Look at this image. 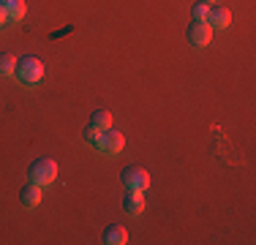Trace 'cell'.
Returning <instances> with one entry per match:
<instances>
[{"label":"cell","instance_id":"obj_3","mask_svg":"<svg viewBox=\"0 0 256 245\" xmlns=\"http://www.w3.org/2000/svg\"><path fill=\"white\" fill-rule=\"evenodd\" d=\"M126 139L120 131H114V128H106V131L98 134V139H96V147H98L101 152H106V156H118L120 150H123Z\"/></svg>","mask_w":256,"mask_h":245},{"label":"cell","instance_id":"obj_8","mask_svg":"<svg viewBox=\"0 0 256 245\" xmlns=\"http://www.w3.org/2000/svg\"><path fill=\"white\" fill-rule=\"evenodd\" d=\"M126 240H128V232L120 224H109L104 229V237H101V242H106V245H123Z\"/></svg>","mask_w":256,"mask_h":245},{"label":"cell","instance_id":"obj_2","mask_svg":"<svg viewBox=\"0 0 256 245\" xmlns=\"http://www.w3.org/2000/svg\"><path fill=\"white\" fill-rule=\"evenodd\" d=\"M16 79L20 82H25V84H36V82H41V76H44V63H41L36 54H25L22 60H16Z\"/></svg>","mask_w":256,"mask_h":245},{"label":"cell","instance_id":"obj_16","mask_svg":"<svg viewBox=\"0 0 256 245\" xmlns=\"http://www.w3.org/2000/svg\"><path fill=\"white\" fill-rule=\"evenodd\" d=\"M202 3H207V6H218V0H202Z\"/></svg>","mask_w":256,"mask_h":245},{"label":"cell","instance_id":"obj_12","mask_svg":"<svg viewBox=\"0 0 256 245\" xmlns=\"http://www.w3.org/2000/svg\"><path fill=\"white\" fill-rule=\"evenodd\" d=\"M16 68V58L11 52H0V76H8Z\"/></svg>","mask_w":256,"mask_h":245},{"label":"cell","instance_id":"obj_4","mask_svg":"<svg viewBox=\"0 0 256 245\" xmlns=\"http://www.w3.org/2000/svg\"><path fill=\"white\" fill-rule=\"evenodd\" d=\"M186 36H188V44H191V46L202 49V46L210 44V38H212V28H210L207 22H202V20H194L191 24H188Z\"/></svg>","mask_w":256,"mask_h":245},{"label":"cell","instance_id":"obj_6","mask_svg":"<svg viewBox=\"0 0 256 245\" xmlns=\"http://www.w3.org/2000/svg\"><path fill=\"white\" fill-rule=\"evenodd\" d=\"M210 28H218V30H224V28H229V22H232V11L226 8V6H210V11H207V20H204Z\"/></svg>","mask_w":256,"mask_h":245},{"label":"cell","instance_id":"obj_14","mask_svg":"<svg viewBox=\"0 0 256 245\" xmlns=\"http://www.w3.org/2000/svg\"><path fill=\"white\" fill-rule=\"evenodd\" d=\"M98 128H96V126H84V131H82V139H84V142H88V144H96V139H98Z\"/></svg>","mask_w":256,"mask_h":245},{"label":"cell","instance_id":"obj_1","mask_svg":"<svg viewBox=\"0 0 256 245\" xmlns=\"http://www.w3.org/2000/svg\"><path fill=\"white\" fill-rule=\"evenodd\" d=\"M58 177V164L52 161V158H36L33 164L28 166V182H36V186H50V182Z\"/></svg>","mask_w":256,"mask_h":245},{"label":"cell","instance_id":"obj_5","mask_svg":"<svg viewBox=\"0 0 256 245\" xmlns=\"http://www.w3.org/2000/svg\"><path fill=\"white\" fill-rule=\"evenodd\" d=\"M120 180H123V186L131 188V191H144V188L150 186V174L142 166H126L123 174H120Z\"/></svg>","mask_w":256,"mask_h":245},{"label":"cell","instance_id":"obj_10","mask_svg":"<svg viewBox=\"0 0 256 245\" xmlns=\"http://www.w3.org/2000/svg\"><path fill=\"white\" fill-rule=\"evenodd\" d=\"M0 3H3L6 16H8V20H22V16H25V11H28L25 0H0Z\"/></svg>","mask_w":256,"mask_h":245},{"label":"cell","instance_id":"obj_15","mask_svg":"<svg viewBox=\"0 0 256 245\" xmlns=\"http://www.w3.org/2000/svg\"><path fill=\"white\" fill-rule=\"evenodd\" d=\"M6 20H8V16H6V8H3V3H0V24H3Z\"/></svg>","mask_w":256,"mask_h":245},{"label":"cell","instance_id":"obj_9","mask_svg":"<svg viewBox=\"0 0 256 245\" xmlns=\"http://www.w3.org/2000/svg\"><path fill=\"white\" fill-rule=\"evenodd\" d=\"M41 196H44V191H41V186H36V182H28V186H22L20 191V202L25 207H36L41 202Z\"/></svg>","mask_w":256,"mask_h":245},{"label":"cell","instance_id":"obj_7","mask_svg":"<svg viewBox=\"0 0 256 245\" xmlns=\"http://www.w3.org/2000/svg\"><path fill=\"white\" fill-rule=\"evenodd\" d=\"M123 210H126V212H131V216L142 212V210H144V196H142V191H131V188H126Z\"/></svg>","mask_w":256,"mask_h":245},{"label":"cell","instance_id":"obj_11","mask_svg":"<svg viewBox=\"0 0 256 245\" xmlns=\"http://www.w3.org/2000/svg\"><path fill=\"white\" fill-rule=\"evenodd\" d=\"M90 126H96L98 131H106V128H112V114H109L106 109H96V112L90 114Z\"/></svg>","mask_w":256,"mask_h":245},{"label":"cell","instance_id":"obj_13","mask_svg":"<svg viewBox=\"0 0 256 245\" xmlns=\"http://www.w3.org/2000/svg\"><path fill=\"white\" fill-rule=\"evenodd\" d=\"M207 11H210V6L207 3H202V0H196V3H194V8H191V14H194V20H207Z\"/></svg>","mask_w":256,"mask_h":245}]
</instances>
